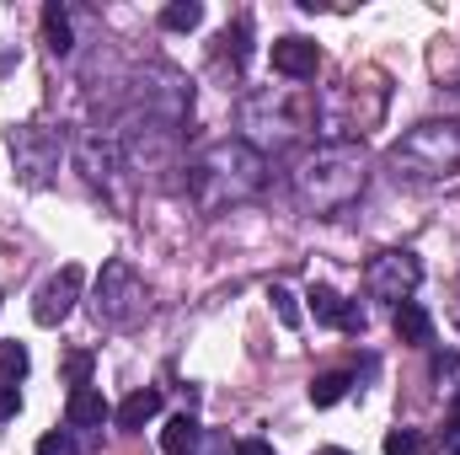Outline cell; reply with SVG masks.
<instances>
[{"label":"cell","instance_id":"obj_1","mask_svg":"<svg viewBox=\"0 0 460 455\" xmlns=\"http://www.w3.org/2000/svg\"><path fill=\"white\" fill-rule=\"evenodd\" d=\"M268 183V156L252 139H215L193 166H188V188L199 199V210H226L257 199Z\"/></svg>","mask_w":460,"mask_h":455},{"label":"cell","instance_id":"obj_2","mask_svg":"<svg viewBox=\"0 0 460 455\" xmlns=\"http://www.w3.org/2000/svg\"><path fill=\"white\" fill-rule=\"evenodd\" d=\"M358 188H364V156H358V145H343V139H327L295 172V193L316 215H338L348 199H358Z\"/></svg>","mask_w":460,"mask_h":455},{"label":"cell","instance_id":"obj_3","mask_svg":"<svg viewBox=\"0 0 460 455\" xmlns=\"http://www.w3.org/2000/svg\"><path fill=\"white\" fill-rule=\"evenodd\" d=\"M396 177L418 172V177H439L460 166V123H418L402 145H396Z\"/></svg>","mask_w":460,"mask_h":455},{"label":"cell","instance_id":"obj_4","mask_svg":"<svg viewBox=\"0 0 460 455\" xmlns=\"http://www.w3.org/2000/svg\"><path fill=\"white\" fill-rule=\"evenodd\" d=\"M139 311H145V279L134 273L128 257H113V263L102 268V279H97V322L128 327Z\"/></svg>","mask_w":460,"mask_h":455},{"label":"cell","instance_id":"obj_5","mask_svg":"<svg viewBox=\"0 0 460 455\" xmlns=\"http://www.w3.org/2000/svg\"><path fill=\"white\" fill-rule=\"evenodd\" d=\"M364 284H369L375 300L402 306V300H412V290L423 284V263H418V252H380V257H369Z\"/></svg>","mask_w":460,"mask_h":455},{"label":"cell","instance_id":"obj_6","mask_svg":"<svg viewBox=\"0 0 460 455\" xmlns=\"http://www.w3.org/2000/svg\"><path fill=\"white\" fill-rule=\"evenodd\" d=\"M5 150H11L16 172H27V183H49V172L59 166V150L65 145H59V134H49L38 123H22V129H11Z\"/></svg>","mask_w":460,"mask_h":455},{"label":"cell","instance_id":"obj_7","mask_svg":"<svg viewBox=\"0 0 460 455\" xmlns=\"http://www.w3.org/2000/svg\"><path fill=\"white\" fill-rule=\"evenodd\" d=\"M81 284H86V273H81L75 263H65L59 273H49V279L38 284V295H32V322H38V327H59V322L75 311Z\"/></svg>","mask_w":460,"mask_h":455},{"label":"cell","instance_id":"obj_8","mask_svg":"<svg viewBox=\"0 0 460 455\" xmlns=\"http://www.w3.org/2000/svg\"><path fill=\"white\" fill-rule=\"evenodd\" d=\"M273 70L279 76H289V81H311L316 70H322V49L311 43V38H273Z\"/></svg>","mask_w":460,"mask_h":455},{"label":"cell","instance_id":"obj_9","mask_svg":"<svg viewBox=\"0 0 460 455\" xmlns=\"http://www.w3.org/2000/svg\"><path fill=\"white\" fill-rule=\"evenodd\" d=\"M305 306H311V317H316L322 327H338V333H358V327H364V317L348 306V300L338 295V290H332V284H311Z\"/></svg>","mask_w":460,"mask_h":455},{"label":"cell","instance_id":"obj_10","mask_svg":"<svg viewBox=\"0 0 460 455\" xmlns=\"http://www.w3.org/2000/svg\"><path fill=\"white\" fill-rule=\"evenodd\" d=\"M65 418H70V429H102V424L113 418V407H108V397H102L97 386H81V391H70Z\"/></svg>","mask_w":460,"mask_h":455},{"label":"cell","instance_id":"obj_11","mask_svg":"<svg viewBox=\"0 0 460 455\" xmlns=\"http://www.w3.org/2000/svg\"><path fill=\"white\" fill-rule=\"evenodd\" d=\"M150 418H161V391H155V386H145V391L123 397V407L113 413V424H118V429H128V434H134V429H145Z\"/></svg>","mask_w":460,"mask_h":455},{"label":"cell","instance_id":"obj_12","mask_svg":"<svg viewBox=\"0 0 460 455\" xmlns=\"http://www.w3.org/2000/svg\"><path fill=\"white\" fill-rule=\"evenodd\" d=\"M199 440H204V429H199V418H193V413H177V418L161 429V451H166V455H193V451H199Z\"/></svg>","mask_w":460,"mask_h":455},{"label":"cell","instance_id":"obj_13","mask_svg":"<svg viewBox=\"0 0 460 455\" xmlns=\"http://www.w3.org/2000/svg\"><path fill=\"white\" fill-rule=\"evenodd\" d=\"M396 338L418 343V348H423V343H434V317H429L418 300H402V306H396Z\"/></svg>","mask_w":460,"mask_h":455},{"label":"cell","instance_id":"obj_14","mask_svg":"<svg viewBox=\"0 0 460 455\" xmlns=\"http://www.w3.org/2000/svg\"><path fill=\"white\" fill-rule=\"evenodd\" d=\"M43 43H49L54 54H70V49H75V38H70V16H65L59 0L43 5Z\"/></svg>","mask_w":460,"mask_h":455},{"label":"cell","instance_id":"obj_15","mask_svg":"<svg viewBox=\"0 0 460 455\" xmlns=\"http://www.w3.org/2000/svg\"><path fill=\"white\" fill-rule=\"evenodd\" d=\"M348 386H353V375L327 370V375H316V380H311V402H316V407H338V402L348 397Z\"/></svg>","mask_w":460,"mask_h":455},{"label":"cell","instance_id":"obj_16","mask_svg":"<svg viewBox=\"0 0 460 455\" xmlns=\"http://www.w3.org/2000/svg\"><path fill=\"white\" fill-rule=\"evenodd\" d=\"M199 22H204V5H199V0H172V5L161 11V27H166V32H193Z\"/></svg>","mask_w":460,"mask_h":455},{"label":"cell","instance_id":"obj_17","mask_svg":"<svg viewBox=\"0 0 460 455\" xmlns=\"http://www.w3.org/2000/svg\"><path fill=\"white\" fill-rule=\"evenodd\" d=\"M268 306H273V317H279V327H289V333L300 327V295H295V290H284V284H273V290H268Z\"/></svg>","mask_w":460,"mask_h":455},{"label":"cell","instance_id":"obj_18","mask_svg":"<svg viewBox=\"0 0 460 455\" xmlns=\"http://www.w3.org/2000/svg\"><path fill=\"white\" fill-rule=\"evenodd\" d=\"M246 38H252V22H246V16H241V22H230L226 32H220V43H226V54L235 59V65H246V54H252V43H246Z\"/></svg>","mask_w":460,"mask_h":455},{"label":"cell","instance_id":"obj_19","mask_svg":"<svg viewBox=\"0 0 460 455\" xmlns=\"http://www.w3.org/2000/svg\"><path fill=\"white\" fill-rule=\"evenodd\" d=\"M27 364H32V359H27V348H22V343H0V380H22V375H27Z\"/></svg>","mask_w":460,"mask_h":455},{"label":"cell","instance_id":"obj_20","mask_svg":"<svg viewBox=\"0 0 460 455\" xmlns=\"http://www.w3.org/2000/svg\"><path fill=\"white\" fill-rule=\"evenodd\" d=\"M65 380L81 391V386H92V353L86 348H75V353H65Z\"/></svg>","mask_w":460,"mask_h":455},{"label":"cell","instance_id":"obj_21","mask_svg":"<svg viewBox=\"0 0 460 455\" xmlns=\"http://www.w3.org/2000/svg\"><path fill=\"white\" fill-rule=\"evenodd\" d=\"M385 455H423V434L418 429H391L385 434Z\"/></svg>","mask_w":460,"mask_h":455},{"label":"cell","instance_id":"obj_22","mask_svg":"<svg viewBox=\"0 0 460 455\" xmlns=\"http://www.w3.org/2000/svg\"><path fill=\"white\" fill-rule=\"evenodd\" d=\"M81 445H75V434L70 429H49L43 440H38V455H75Z\"/></svg>","mask_w":460,"mask_h":455},{"label":"cell","instance_id":"obj_23","mask_svg":"<svg viewBox=\"0 0 460 455\" xmlns=\"http://www.w3.org/2000/svg\"><path fill=\"white\" fill-rule=\"evenodd\" d=\"M16 407H22V391H16V380H0V424H5V418H16Z\"/></svg>","mask_w":460,"mask_h":455},{"label":"cell","instance_id":"obj_24","mask_svg":"<svg viewBox=\"0 0 460 455\" xmlns=\"http://www.w3.org/2000/svg\"><path fill=\"white\" fill-rule=\"evenodd\" d=\"M434 375H439V380H456L460 359H456V353H434Z\"/></svg>","mask_w":460,"mask_h":455},{"label":"cell","instance_id":"obj_25","mask_svg":"<svg viewBox=\"0 0 460 455\" xmlns=\"http://www.w3.org/2000/svg\"><path fill=\"white\" fill-rule=\"evenodd\" d=\"M235 455H273V445H268V440H241Z\"/></svg>","mask_w":460,"mask_h":455},{"label":"cell","instance_id":"obj_26","mask_svg":"<svg viewBox=\"0 0 460 455\" xmlns=\"http://www.w3.org/2000/svg\"><path fill=\"white\" fill-rule=\"evenodd\" d=\"M450 429L460 434V397H456V407H450Z\"/></svg>","mask_w":460,"mask_h":455},{"label":"cell","instance_id":"obj_27","mask_svg":"<svg viewBox=\"0 0 460 455\" xmlns=\"http://www.w3.org/2000/svg\"><path fill=\"white\" fill-rule=\"evenodd\" d=\"M316 455H348V451H316Z\"/></svg>","mask_w":460,"mask_h":455}]
</instances>
